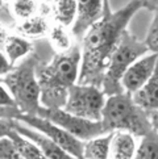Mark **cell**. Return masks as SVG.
<instances>
[{
  "label": "cell",
  "instance_id": "1",
  "mask_svg": "<svg viewBox=\"0 0 158 159\" xmlns=\"http://www.w3.org/2000/svg\"><path fill=\"white\" fill-rule=\"evenodd\" d=\"M141 8L140 0H131L124 8L112 12L109 2L104 0L101 17L88 28L82 38L78 84L101 88L109 57L116 49L121 33Z\"/></svg>",
  "mask_w": 158,
  "mask_h": 159
},
{
  "label": "cell",
  "instance_id": "2",
  "mask_svg": "<svg viewBox=\"0 0 158 159\" xmlns=\"http://www.w3.org/2000/svg\"><path fill=\"white\" fill-rule=\"evenodd\" d=\"M81 48L72 46L53 55L50 62L36 69L40 86V104L44 108H63L67 89L78 80Z\"/></svg>",
  "mask_w": 158,
  "mask_h": 159
},
{
  "label": "cell",
  "instance_id": "3",
  "mask_svg": "<svg viewBox=\"0 0 158 159\" xmlns=\"http://www.w3.org/2000/svg\"><path fill=\"white\" fill-rule=\"evenodd\" d=\"M157 120L158 116L150 117L133 103L131 93L124 91L121 93L105 98L100 122L104 133L123 130L141 138L153 130H157Z\"/></svg>",
  "mask_w": 158,
  "mask_h": 159
},
{
  "label": "cell",
  "instance_id": "4",
  "mask_svg": "<svg viewBox=\"0 0 158 159\" xmlns=\"http://www.w3.org/2000/svg\"><path fill=\"white\" fill-rule=\"evenodd\" d=\"M38 57L32 55L24 59L19 66H13L3 82L20 109L21 115L36 116L40 109V86L36 78Z\"/></svg>",
  "mask_w": 158,
  "mask_h": 159
},
{
  "label": "cell",
  "instance_id": "5",
  "mask_svg": "<svg viewBox=\"0 0 158 159\" xmlns=\"http://www.w3.org/2000/svg\"><path fill=\"white\" fill-rule=\"evenodd\" d=\"M148 53L149 52L145 43L142 41H138L128 29L121 33L117 46L109 57L103 82H101V91L105 95V98L124 92L120 84L124 72L134 61H137L140 57Z\"/></svg>",
  "mask_w": 158,
  "mask_h": 159
},
{
  "label": "cell",
  "instance_id": "6",
  "mask_svg": "<svg viewBox=\"0 0 158 159\" xmlns=\"http://www.w3.org/2000/svg\"><path fill=\"white\" fill-rule=\"evenodd\" d=\"M105 95L99 87L87 84H72L67 89L66 101L62 109L90 121H100Z\"/></svg>",
  "mask_w": 158,
  "mask_h": 159
},
{
  "label": "cell",
  "instance_id": "7",
  "mask_svg": "<svg viewBox=\"0 0 158 159\" xmlns=\"http://www.w3.org/2000/svg\"><path fill=\"white\" fill-rule=\"evenodd\" d=\"M36 116L46 118L50 122L55 124L57 126L62 128L67 133H70L71 135H74L75 138L81 141H87L105 134L100 121H90L86 118L74 116L71 113L63 111L62 108L40 107Z\"/></svg>",
  "mask_w": 158,
  "mask_h": 159
},
{
  "label": "cell",
  "instance_id": "8",
  "mask_svg": "<svg viewBox=\"0 0 158 159\" xmlns=\"http://www.w3.org/2000/svg\"><path fill=\"white\" fill-rule=\"evenodd\" d=\"M16 120L26 125V126L37 130L40 133H42L45 137H48L54 143L61 146L70 155L75 157L77 159H83V141L75 138L74 135L67 133L66 130L57 126L53 122H50L46 118L32 116V115H20Z\"/></svg>",
  "mask_w": 158,
  "mask_h": 159
},
{
  "label": "cell",
  "instance_id": "9",
  "mask_svg": "<svg viewBox=\"0 0 158 159\" xmlns=\"http://www.w3.org/2000/svg\"><path fill=\"white\" fill-rule=\"evenodd\" d=\"M158 53H148L140 57L127 69L120 80L123 89L128 93L136 92L153 76L157 67Z\"/></svg>",
  "mask_w": 158,
  "mask_h": 159
},
{
  "label": "cell",
  "instance_id": "10",
  "mask_svg": "<svg viewBox=\"0 0 158 159\" xmlns=\"http://www.w3.org/2000/svg\"><path fill=\"white\" fill-rule=\"evenodd\" d=\"M77 16L71 25V33L77 39H82L88 28L103 15L104 0H75Z\"/></svg>",
  "mask_w": 158,
  "mask_h": 159
},
{
  "label": "cell",
  "instance_id": "11",
  "mask_svg": "<svg viewBox=\"0 0 158 159\" xmlns=\"http://www.w3.org/2000/svg\"><path fill=\"white\" fill-rule=\"evenodd\" d=\"M11 125L15 132H17L21 134L22 137H25L28 139H30L32 142L40 147V150L42 151L44 157L46 159H77L75 157L70 155L69 152H66L61 146L57 143H54L52 139H49L48 137H45L42 133L37 132V130L32 129L29 126H26L22 122L17 120H11Z\"/></svg>",
  "mask_w": 158,
  "mask_h": 159
},
{
  "label": "cell",
  "instance_id": "12",
  "mask_svg": "<svg viewBox=\"0 0 158 159\" xmlns=\"http://www.w3.org/2000/svg\"><path fill=\"white\" fill-rule=\"evenodd\" d=\"M158 79L157 72L153 74L148 82L136 92L131 93L133 103L140 107L144 112H146L150 117L158 116Z\"/></svg>",
  "mask_w": 158,
  "mask_h": 159
},
{
  "label": "cell",
  "instance_id": "13",
  "mask_svg": "<svg viewBox=\"0 0 158 159\" xmlns=\"http://www.w3.org/2000/svg\"><path fill=\"white\" fill-rule=\"evenodd\" d=\"M136 137L128 132H112L108 159H132L136 152Z\"/></svg>",
  "mask_w": 158,
  "mask_h": 159
},
{
  "label": "cell",
  "instance_id": "14",
  "mask_svg": "<svg viewBox=\"0 0 158 159\" xmlns=\"http://www.w3.org/2000/svg\"><path fill=\"white\" fill-rule=\"evenodd\" d=\"M3 49L9 63L13 66L19 59L26 58L33 52V43L22 37L8 34L7 39H5V42L3 45Z\"/></svg>",
  "mask_w": 158,
  "mask_h": 159
},
{
  "label": "cell",
  "instance_id": "15",
  "mask_svg": "<svg viewBox=\"0 0 158 159\" xmlns=\"http://www.w3.org/2000/svg\"><path fill=\"white\" fill-rule=\"evenodd\" d=\"M112 132L83 141V159H108Z\"/></svg>",
  "mask_w": 158,
  "mask_h": 159
},
{
  "label": "cell",
  "instance_id": "16",
  "mask_svg": "<svg viewBox=\"0 0 158 159\" xmlns=\"http://www.w3.org/2000/svg\"><path fill=\"white\" fill-rule=\"evenodd\" d=\"M49 29L50 26H49L48 15H44L38 12V11L35 16L21 21V24L19 25V30L25 37H30V38H41L45 34H48Z\"/></svg>",
  "mask_w": 158,
  "mask_h": 159
},
{
  "label": "cell",
  "instance_id": "17",
  "mask_svg": "<svg viewBox=\"0 0 158 159\" xmlns=\"http://www.w3.org/2000/svg\"><path fill=\"white\" fill-rule=\"evenodd\" d=\"M8 138L13 142L15 149L21 159H46L44 157L42 151L40 150V147L35 142L22 137L21 134L15 132L13 129L11 130V133L8 134Z\"/></svg>",
  "mask_w": 158,
  "mask_h": 159
},
{
  "label": "cell",
  "instance_id": "18",
  "mask_svg": "<svg viewBox=\"0 0 158 159\" xmlns=\"http://www.w3.org/2000/svg\"><path fill=\"white\" fill-rule=\"evenodd\" d=\"M52 12L57 24L71 26L77 16V3L75 0H54Z\"/></svg>",
  "mask_w": 158,
  "mask_h": 159
},
{
  "label": "cell",
  "instance_id": "19",
  "mask_svg": "<svg viewBox=\"0 0 158 159\" xmlns=\"http://www.w3.org/2000/svg\"><path fill=\"white\" fill-rule=\"evenodd\" d=\"M158 157V135L157 130L141 137L140 145L132 159H157Z\"/></svg>",
  "mask_w": 158,
  "mask_h": 159
},
{
  "label": "cell",
  "instance_id": "20",
  "mask_svg": "<svg viewBox=\"0 0 158 159\" xmlns=\"http://www.w3.org/2000/svg\"><path fill=\"white\" fill-rule=\"evenodd\" d=\"M49 39L50 43L54 49L58 50V53L61 52H66L72 46L70 34L67 32L66 26L61 25V24H55L54 26H52L49 29Z\"/></svg>",
  "mask_w": 158,
  "mask_h": 159
},
{
  "label": "cell",
  "instance_id": "21",
  "mask_svg": "<svg viewBox=\"0 0 158 159\" xmlns=\"http://www.w3.org/2000/svg\"><path fill=\"white\" fill-rule=\"evenodd\" d=\"M38 11V4L36 0H13L12 12L15 19L24 21L35 16Z\"/></svg>",
  "mask_w": 158,
  "mask_h": 159
},
{
  "label": "cell",
  "instance_id": "22",
  "mask_svg": "<svg viewBox=\"0 0 158 159\" xmlns=\"http://www.w3.org/2000/svg\"><path fill=\"white\" fill-rule=\"evenodd\" d=\"M144 43L149 53H158V13L157 12H154L153 20H151L149 30L146 33V38Z\"/></svg>",
  "mask_w": 158,
  "mask_h": 159
},
{
  "label": "cell",
  "instance_id": "23",
  "mask_svg": "<svg viewBox=\"0 0 158 159\" xmlns=\"http://www.w3.org/2000/svg\"><path fill=\"white\" fill-rule=\"evenodd\" d=\"M0 159H21L15 149L13 142L8 137L0 138Z\"/></svg>",
  "mask_w": 158,
  "mask_h": 159
},
{
  "label": "cell",
  "instance_id": "24",
  "mask_svg": "<svg viewBox=\"0 0 158 159\" xmlns=\"http://www.w3.org/2000/svg\"><path fill=\"white\" fill-rule=\"evenodd\" d=\"M21 115L17 107H0V118L2 120H16Z\"/></svg>",
  "mask_w": 158,
  "mask_h": 159
},
{
  "label": "cell",
  "instance_id": "25",
  "mask_svg": "<svg viewBox=\"0 0 158 159\" xmlns=\"http://www.w3.org/2000/svg\"><path fill=\"white\" fill-rule=\"evenodd\" d=\"M0 107H16V103L9 91L0 83Z\"/></svg>",
  "mask_w": 158,
  "mask_h": 159
},
{
  "label": "cell",
  "instance_id": "26",
  "mask_svg": "<svg viewBox=\"0 0 158 159\" xmlns=\"http://www.w3.org/2000/svg\"><path fill=\"white\" fill-rule=\"evenodd\" d=\"M12 67L13 66L9 63V61L7 59L5 54H3L2 52H0V76L7 75V74L12 70Z\"/></svg>",
  "mask_w": 158,
  "mask_h": 159
},
{
  "label": "cell",
  "instance_id": "27",
  "mask_svg": "<svg viewBox=\"0 0 158 159\" xmlns=\"http://www.w3.org/2000/svg\"><path fill=\"white\" fill-rule=\"evenodd\" d=\"M12 130V125H11V120H2L0 118V138L8 137V134Z\"/></svg>",
  "mask_w": 158,
  "mask_h": 159
},
{
  "label": "cell",
  "instance_id": "28",
  "mask_svg": "<svg viewBox=\"0 0 158 159\" xmlns=\"http://www.w3.org/2000/svg\"><path fill=\"white\" fill-rule=\"evenodd\" d=\"M142 4V8H148L153 12H157V5H158V0H140Z\"/></svg>",
  "mask_w": 158,
  "mask_h": 159
},
{
  "label": "cell",
  "instance_id": "29",
  "mask_svg": "<svg viewBox=\"0 0 158 159\" xmlns=\"http://www.w3.org/2000/svg\"><path fill=\"white\" fill-rule=\"evenodd\" d=\"M7 37H8V33H7V30H5V28L2 25V22H0V48H3Z\"/></svg>",
  "mask_w": 158,
  "mask_h": 159
},
{
  "label": "cell",
  "instance_id": "30",
  "mask_svg": "<svg viewBox=\"0 0 158 159\" xmlns=\"http://www.w3.org/2000/svg\"><path fill=\"white\" fill-rule=\"evenodd\" d=\"M44 2H45V4H48V3H53L54 0H44Z\"/></svg>",
  "mask_w": 158,
  "mask_h": 159
},
{
  "label": "cell",
  "instance_id": "31",
  "mask_svg": "<svg viewBox=\"0 0 158 159\" xmlns=\"http://www.w3.org/2000/svg\"><path fill=\"white\" fill-rule=\"evenodd\" d=\"M3 82V79H2V76H0V83H2Z\"/></svg>",
  "mask_w": 158,
  "mask_h": 159
}]
</instances>
